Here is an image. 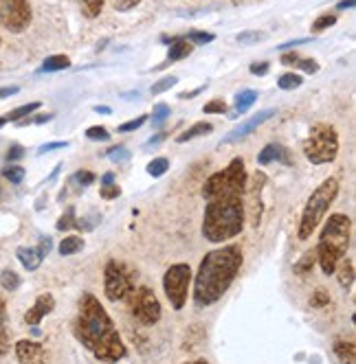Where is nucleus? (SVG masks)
<instances>
[{
	"label": "nucleus",
	"instance_id": "28",
	"mask_svg": "<svg viewBox=\"0 0 356 364\" xmlns=\"http://www.w3.org/2000/svg\"><path fill=\"white\" fill-rule=\"evenodd\" d=\"M314 261H316V253L314 250H308V253H304V257L299 261H297L292 270L297 274H308L312 270V266H314Z\"/></svg>",
	"mask_w": 356,
	"mask_h": 364
},
{
	"label": "nucleus",
	"instance_id": "18",
	"mask_svg": "<svg viewBox=\"0 0 356 364\" xmlns=\"http://www.w3.org/2000/svg\"><path fill=\"white\" fill-rule=\"evenodd\" d=\"M18 261L20 264H23L29 272H33V270H37L40 268V264H42V255H40V250L37 248H18Z\"/></svg>",
	"mask_w": 356,
	"mask_h": 364
},
{
	"label": "nucleus",
	"instance_id": "11",
	"mask_svg": "<svg viewBox=\"0 0 356 364\" xmlns=\"http://www.w3.org/2000/svg\"><path fill=\"white\" fill-rule=\"evenodd\" d=\"M266 185V176L260 171L255 174L253 180H247V189L244 195H249V215H251V224L257 226L260 224V217H262V189Z\"/></svg>",
	"mask_w": 356,
	"mask_h": 364
},
{
	"label": "nucleus",
	"instance_id": "43",
	"mask_svg": "<svg viewBox=\"0 0 356 364\" xmlns=\"http://www.w3.org/2000/svg\"><path fill=\"white\" fill-rule=\"evenodd\" d=\"M203 112H207V114H222V112H227V104H225L222 99H213V101H209V104H205Z\"/></svg>",
	"mask_w": 356,
	"mask_h": 364
},
{
	"label": "nucleus",
	"instance_id": "32",
	"mask_svg": "<svg viewBox=\"0 0 356 364\" xmlns=\"http://www.w3.org/2000/svg\"><path fill=\"white\" fill-rule=\"evenodd\" d=\"M3 176H5V180L11 182V185H20V182L25 180V169L20 165H9L3 169Z\"/></svg>",
	"mask_w": 356,
	"mask_h": 364
},
{
	"label": "nucleus",
	"instance_id": "57",
	"mask_svg": "<svg viewBox=\"0 0 356 364\" xmlns=\"http://www.w3.org/2000/svg\"><path fill=\"white\" fill-rule=\"evenodd\" d=\"M185 364H209V362L201 358V360H191V362H185Z\"/></svg>",
	"mask_w": 356,
	"mask_h": 364
},
{
	"label": "nucleus",
	"instance_id": "36",
	"mask_svg": "<svg viewBox=\"0 0 356 364\" xmlns=\"http://www.w3.org/2000/svg\"><path fill=\"white\" fill-rule=\"evenodd\" d=\"M292 66H299V68H302L304 73H308V75H314L316 71H319V64H316L312 57H299V55H297V59H295Z\"/></svg>",
	"mask_w": 356,
	"mask_h": 364
},
{
	"label": "nucleus",
	"instance_id": "12",
	"mask_svg": "<svg viewBox=\"0 0 356 364\" xmlns=\"http://www.w3.org/2000/svg\"><path fill=\"white\" fill-rule=\"evenodd\" d=\"M18 364H49V351L35 340H18L16 342Z\"/></svg>",
	"mask_w": 356,
	"mask_h": 364
},
{
	"label": "nucleus",
	"instance_id": "30",
	"mask_svg": "<svg viewBox=\"0 0 356 364\" xmlns=\"http://www.w3.org/2000/svg\"><path fill=\"white\" fill-rule=\"evenodd\" d=\"M167 169H170V160L167 158H154L152 163L148 165V174L152 178H161L163 174H167Z\"/></svg>",
	"mask_w": 356,
	"mask_h": 364
},
{
	"label": "nucleus",
	"instance_id": "9",
	"mask_svg": "<svg viewBox=\"0 0 356 364\" xmlns=\"http://www.w3.org/2000/svg\"><path fill=\"white\" fill-rule=\"evenodd\" d=\"M128 303H130L132 316L141 322V325L152 327L161 320V303H158L156 294L150 288L146 286L134 288V292L128 296Z\"/></svg>",
	"mask_w": 356,
	"mask_h": 364
},
{
	"label": "nucleus",
	"instance_id": "45",
	"mask_svg": "<svg viewBox=\"0 0 356 364\" xmlns=\"http://www.w3.org/2000/svg\"><path fill=\"white\" fill-rule=\"evenodd\" d=\"M146 121H148V116H136V119H132V121H128V123H121V126H119V132H134V130H138V128H141L143 123H146Z\"/></svg>",
	"mask_w": 356,
	"mask_h": 364
},
{
	"label": "nucleus",
	"instance_id": "40",
	"mask_svg": "<svg viewBox=\"0 0 356 364\" xmlns=\"http://www.w3.org/2000/svg\"><path fill=\"white\" fill-rule=\"evenodd\" d=\"M99 195H102L104 200H117L119 195H121V189L117 187V182H108V185L99 187Z\"/></svg>",
	"mask_w": 356,
	"mask_h": 364
},
{
	"label": "nucleus",
	"instance_id": "44",
	"mask_svg": "<svg viewBox=\"0 0 356 364\" xmlns=\"http://www.w3.org/2000/svg\"><path fill=\"white\" fill-rule=\"evenodd\" d=\"M260 40H264V33H260V31H244L237 35V42H242V44H255V42H260Z\"/></svg>",
	"mask_w": 356,
	"mask_h": 364
},
{
	"label": "nucleus",
	"instance_id": "4",
	"mask_svg": "<svg viewBox=\"0 0 356 364\" xmlns=\"http://www.w3.org/2000/svg\"><path fill=\"white\" fill-rule=\"evenodd\" d=\"M352 235V219L343 213H334L321 229L319 241H316V261L326 274H334L336 264L345 257Z\"/></svg>",
	"mask_w": 356,
	"mask_h": 364
},
{
	"label": "nucleus",
	"instance_id": "5",
	"mask_svg": "<svg viewBox=\"0 0 356 364\" xmlns=\"http://www.w3.org/2000/svg\"><path fill=\"white\" fill-rule=\"evenodd\" d=\"M336 193H339V180L336 178H328L324 180L319 187L312 191V195L308 198L302 219H299V229H297V237L302 241H306L310 235H314L316 226L321 224V219L326 217L328 209L332 207V202L336 200Z\"/></svg>",
	"mask_w": 356,
	"mask_h": 364
},
{
	"label": "nucleus",
	"instance_id": "21",
	"mask_svg": "<svg viewBox=\"0 0 356 364\" xmlns=\"http://www.w3.org/2000/svg\"><path fill=\"white\" fill-rule=\"evenodd\" d=\"M211 132H213V126H211V123H205V121H201V123H194L189 130H185V132L178 134L176 140H178V143H187V140H191V138L207 136V134H211Z\"/></svg>",
	"mask_w": 356,
	"mask_h": 364
},
{
	"label": "nucleus",
	"instance_id": "52",
	"mask_svg": "<svg viewBox=\"0 0 356 364\" xmlns=\"http://www.w3.org/2000/svg\"><path fill=\"white\" fill-rule=\"evenodd\" d=\"M20 88L18 86H7V88H0V99H5V97H11V95H16Z\"/></svg>",
	"mask_w": 356,
	"mask_h": 364
},
{
	"label": "nucleus",
	"instance_id": "3",
	"mask_svg": "<svg viewBox=\"0 0 356 364\" xmlns=\"http://www.w3.org/2000/svg\"><path fill=\"white\" fill-rule=\"evenodd\" d=\"M244 264L242 248L229 244L222 248L209 250L196 272L194 281V303L198 308H211L213 303L220 301L231 283L235 281L237 272H240Z\"/></svg>",
	"mask_w": 356,
	"mask_h": 364
},
{
	"label": "nucleus",
	"instance_id": "13",
	"mask_svg": "<svg viewBox=\"0 0 356 364\" xmlns=\"http://www.w3.org/2000/svg\"><path fill=\"white\" fill-rule=\"evenodd\" d=\"M55 310V298H53V294H40L37 298H35V303H33V308L31 310H27V314H25V322L27 325H31V327H35V325H40V322L44 320V316L47 314H51Z\"/></svg>",
	"mask_w": 356,
	"mask_h": 364
},
{
	"label": "nucleus",
	"instance_id": "39",
	"mask_svg": "<svg viewBox=\"0 0 356 364\" xmlns=\"http://www.w3.org/2000/svg\"><path fill=\"white\" fill-rule=\"evenodd\" d=\"M328 303H330V294H328V290H324V288L314 290V294L310 296V305H312V308H326Z\"/></svg>",
	"mask_w": 356,
	"mask_h": 364
},
{
	"label": "nucleus",
	"instance_id": "16",
	"mask_svg": "<svg viewBox=\"0 0 356 364\" xmlns=\"http://www.w3.org/2000/svg\"><path fill=\"white\" fill-rule=\"evenodd\" d=\"M275 160H280L284 165H292V160L286 154V147H282V145H266L260 152V156H257V163L260 165H268V163H275Z\"/></svg>",
	"mask_w": 356,
	"mask_h": 364
},
{
	"label": "nucleus",
	"instance_id": "51",
	"mask_svg": "<svg viewBox=\"0 0 356 364\" xmlns=\"http://www.w3.org/2000/svg\"><path fill=\"white\" fill-rule=\"evenodd\" d=\"M205 90V86H201V88H196V90H189V92H181L178 95V99H194V97H198Z\"/></svg>",
	"mask_w": 356,
	"mask_h": 364
},
{
	"label": "nucleus",
	"instance_id": "1",
	"mask_svg": "<svg viewBox=\"0 0 356 364\" xmlns=\"http://www.w3.org/2000/svg\"><path fill=\"white\" fill-rule=\"evenodd\" d=\"M247 169L242 158H233L231 163L207 178L203 185V195L207 200L203 217V237L211 244H222L237 237L244 229V189Z\"/></svg>",
	"mask_w": 356,
	"mask_h": 364
},
{
	"label": "nucleus",
	"instance_id": "22",
	"mask_svg": "<svg viewBox=\"0 0 356 364\" xmlns=\"http://www.w3.org/2000/svg\"><path fill=\"white\" fill-rule=\"evenodd\" d=\"M71 68V57L69 55H51L44 59V64L40 66L42 73H57V71H66Z\"/></svg>",
	"mask_w": 356,
	"mask_h": 364
},
{
	"label": "nucleus",
	"instance_id": "54",
	"mask_svg": "<svg viewBox=\"0 0 356 364\" xmlns=\"http://www.w3.org/2000/svg\"><path fill=\"white\" fill-rule=\"evenodd\" d=\"M354 7V0H343V3H339V5H336V9H352Z\"/></svg>",
	"mask_w": 356,
	"mask_h": 364
},
{
	"label": "nucleus",
	"instance_id": "49",
	"mask_svg": "<svg viewBox=\"0 0 356 364\" xmlns=\"http://www.w3.org/2000/svg\"><path fill=\"white\" fill-rule=\"evenodd\" d=\"M51 246H53V241H51V237H42L40 239V244H37V250H40V255H49V250H51Z\"/></svg>",
	"mask_w": 356,
	"mask_h": 364
},
{
	"label": "nucleus",
	"instance_id": "37",
	"mask_svg": "<svg viewBox=\"0 0 356 364\" xmlns=\"http://www.w3.org/2000/svg\"><path fill=\"white\" fill-rule=\"evenodd\" d=\"M167 116H170V106L167 104H156L154 106V114H152V126L158 128Z\"/></svg>",
	"mask_w": 356,
	"mask_h": 364
},
{
	"label": "nucleus",
	"instance_id": "33",
	"mask_svg": "<svg viewBox=\"0 0 356 364\" xmlns=\"http://www.w3.org/2000/svg\"><path fill=\"white\" fill-rule=\"evenodd\" d=\"M176 84H178V77L170 75V77H163V79H158L156 84H152L150 92H152V95H161V92H165V90L174 88Z\"/></svg>",
	"mask_w": 356,
	"mask_h": 364
},
{
	"label": "nucleus",
	"instance_id": "34",
	"mask_svg": "<svg viewBox=\"0 0 356 364\" xmlns=\"http://www.w3.org/2000/svg\"><path fill=\"white\" fill-rule=\"evenodd\" d=\"M336 23V16L334 13H324V16H319L312 23V31L314 33H321V31H326V29H330L332 25Z\"/></svg>",
	"mask_w": 356,
	"mask_h": 364
},
{
	"label": "nucleus",
	"instance_id": "25",
	"mask_svg": "<svg viewBox=\"0 0 356 364\" xmlns=\"http://www.w3.org/2000/svg\"><path fill=\"white\" fill-rule=\"evenodd\" d=\"M302 84H304V77L299 73H284L280 79H277V86H280L282 90H295Z\"/></svg>",
	"mask_w": 356,
	"mask_h": 364
},
{
	"label": "nucleus",
	"instance_id": "55",
	"mask_svg": "<svg viewBox=\"0 0 356 364\" xmlns=\"http://www.w3.org/2000/svg\"><path fill=\"white\" fill-rule=\"evenodd\" d=\"M163 138H165V134H158V136L150 138V140H148V147H152V145H156V143H161Z\"/></svg>",
	"mask_w": 356,
	"mask_h": 364
},
{
	"label": "nucleus",
	"instance_id": "14",
	"mask_svg": "<svg viewBox=\"0 0 356 364\" xmlns=\"http://www.w3.org/2000/svg\"><path fill=\"white\" fill-rule=\"evenodd\" d=\"M271 116H275V110H264V112H257L253 119H249L247 123H242L240 128H235L231 134H227L225 136V140L222 143H235V140H240V138H244V136H249L255 128H260L264 121H268Z\"/></svg>",
	"mask_w": 356,
	"mask_h": 364
},
{
	"label": "nucleus",
	"instance_id": "2",
	"mask_svg": "<svg viewBox=\"0 0 356 364\" xmlns=\"http://www.w3.org/2000/svg\"><path fill=\"white\" fill-rule=\"evenodd\" d=\"M73 334L97 360L106 364L124 360L128 353L112 318L95 294H84L79 301L77 316L73 320Z\"/></svg>",
	"mask_w": 356,
	"mask_h": 364
},
{
	"label": "nucleus",
	"instance_id": "31",
	"mask_svg": "<svg viewBox=\"0 0 356 364\" xmlns=\"http://www.w3.org/2000/svg\"><path fill=\"white\" fill-rule=\"evenodd\" d=\"M0 286H3L5 290L13 292L20 288V277L13 272V270H3V274H0Z\"/></svg>",
	"mask_w": 356,
	"mask_h": 364
},
{
	"label": "nucleus",
	"instance_id": "59",
	"mask_svg": "<svg viewBox=\"0 0 356 364\" xmlns=\"http://www.w3.org/2000/svg\"><path fill=\"white\" fill-rule=\"evenodd\" d=\"M0 44H3V40H0Z\"/></svg>",
	"mask_w": 356,
	"mask_h": 364
},
{
	"label": "nucleus",
	"instance_id": "48",
	"mask_svg": "<svg viewBox=\"0 0 356 364\" xmlns=\"http://www.w3.org/2000/svg\"><path fill=\"white\" fill-rule=\"evenodd\" d=\"M268 68H271V64L268 62H262V64H251V73L253 75H257V77H262V75H266L268 73Z\"/></svg>",
	"mask_w": 356,
	"mask_h": 364
},
{
	"label": "nucleus",
	"instance_id": "56",
	"mask_svg": "<svg viewBox=\"0 0 356 364\" xmlns=\"http://www.w3.org/2000/svg\"><path fill=\"white\" fill-rule=\"evenodd\" d=\"M95 112H99V114H110V108H106V106H97Z\"/></svg>",
	"mask_w": 356,
	"mask_h": 364
},
{
	"label": "nucleus",
	"instance_id": "26",
	"mask_svg": "<svg viewBox=\"0 0 356 364\" xmlns=\"http://www.w3.org/2000/svg\"><path fill=\"white\" fill-rule=\"evenodd\" d=\"M40 101H31V104H25V106H20V108H16V110H11L5 119L7 121H23L25 116H29L31 112H35V110H40Z\"/></svg>",
	"mask_w": 356,
	"mask_h": 364
},
{
	"label": "nucleus",
	"instance_id": "17",
	"mask_svg": "<svg viewBox=\"0 0 356 364\" xmlns=\"http://www.w3.org/2000/svg\"><path fill=\"white\" fill-rule=\"evenodd\" d=\"M336 279H339L341 288L350 290L354 286V261L350 257H343L339 264H336V270H334Z\"/></svg>",
	"mask_w": 356,
	"mask_h": 364
},
{
	"label": "nucleus",
	"instance_id": "20",
	"mask_svg": "<svg viewBox=\"0 0 356 364\" xmlns=\"http://www.w3.org/2000/svg\"><path fill=\"white\" fill-rule=\"evenodd\" d=\"M334 353L343 364H354V358H356L354 340H336L334 342Z\"/></svg>",
	"mask_w": 356,
	"mask_h": 364
},
{
	"label": "nucleus",
	"instance_id": "47",
	"mask_svg": "<svg viewBox=\"0 0 356 364\" xmlns=\"http://www.w3.org/2000/svg\"><path fill=\"white\" fill-rule=\"evenodd\" d=\"M59 147H69V143H66V140H55V143H47V145H42V147L37 150V154L42 156V154L53 152V150H59Z\"/></svg>",
	"mask_w": 356,
	"mask_h": 364
},
{
	"label": "nucleus",
	"instance_id": "53",
	"mask_svg": "<svg viewBox=\"0 0 356 364\" xmlns=\"http://www.w3.org/2000/svg\"><path fill=\"white\" fill-rule=\"evenodd\" d=\"M51 119H53V114H40L33 119V123H47V121H51Z\"/></svg>",
	"mask_w": 356,
	"mask_h": 364
},
{
	"label": "nucleus",
	"instance_id": "27",
	"mask_svg": "<svg viewBox=\"0 0 356 364\" xmlns=\"http://www.w3.org/2000/svg\"><path fill=\"white\" fill-rule=\"evenodd\" d=\"M71 229H82L79 222L75 219V207H69L66 213L57 219V231H71Z\"/></svg>",
	"mask_w": 356,
	"mask_h": 364
},
{
	"label": "nucleus",
	"instance_id": "23",
	"mask_svg": "<svg viewBox=\"0 0 356 364\" xmlns=\"http://www.w3.org/2000/svg\"><path fill=\"white\" fill-rule=\"evenodd\" d=\"M257 101V92L255 90H242L235 95V112L231 116H237V114H244L253 104Z\"/></svg>",
	"mask_w": 356,
	"mask_h": 364
},
{
	"label": "nucleus",
	"instance_id": "42",
	"mask_svg": "<svg viewBox=\"0 0 356 364\" xmlns=\"http://www.w3.org/2000/svg\"><path fill=\"white\" fill-rule=\"evenodd\" d=\"M86 136H88L90 140H108V138H110V132H108L104 126H93V128L86 130Z\"/></svg>",
	"mask_w": 356,
	"mask_h": 364
},
{
	"label": "nucleus",
	"instance_id": "35",
	"mask_svg": "<svg viewBox=\"0 0 356 364\" xmlns=\"http://www.w3.org/2000/svg\"><path fill=\"white\" fill-rule=\"evenodd\" d=\"M185 40H187V42H194V44H209L215 40V35L209 33V31H189Z\"/></svg>",
	"mask_w": 356,
	"mask_h": 364
},
{
	"label": "nucleus",
	"instance_id": "15",
	"mask_svg": "<svg viewBox=\"0 0 356 364\" xmlns=\"http://www.w3.org/2000/svg\"><path fill=\"white\" fill-rule=\"evenodd\" d=\"M11 347L9 338V314H7V303L0 296V358H5Z\"/></svg>",
	"mask_w": 356,
	"mask_h": 364
},
{
	"label": "nucleus",
	"instance_id": "50",
	"mask_svg": "<svg viewBox=\"0 0 356 364\" xmlns=\"http://www.w3.org/2000/svg\"><path fill=\"white\" fill-rule=\"evenodd\" d=\"M25 156V150L23 147H20V145H13L9 152H7V160H9V163H13V160H18V158H23Z\"/></svg>",
	"mask_w": 356,
	"mask_h": 364
},
{
	"label": "nucleus",
	"instance_id": "29",
	"mask_svg": "<svg viewBox=\"0 0 356 364\" xmlns=\"http://www.w3.org/2000/svg\"><path fill=\"white\" fill-rule=\"evenodd\" d=\"M79 3H82V11L86 18H97L99 13H102L106 0H79Z\"/></svg>",
	"mask_w": 356,
	"mask_h": 364
},
{
	"label": "nucleus",
	"instance_id": "6",
	"mask_svg": "<svg viewBox=\"0 0 356 364\" xmlns=\"http://www.w3.org/2000/svg\"><path fill=\"white\" fill-rule=\"evenodd\" d=\"M304 154L312 165H328L339 154V134L328 123H316L310 128L304 143Z\"/></svg>",
	"mask_w": 356,
	"mask_h": 364
},
{
	"label": "nucleus",
	"instance_id": "38",
	"mask_svg": "<svg viewBox=\"0 0 356 364\" xmlns=\"http://www.w3.org/2000/svg\"><path fill=\"white\" fill-rule=\"evenodd\" d=\"M108 158L112 160V163L121 165V163H128V160H130V152L126 147H121V145H117V147H112L108 152Z\"/></svg>",
	"mask_w": 356,
	"mask_h": 364
},
{
	"label": "nucleus",
	"instance_id": "24",
	"mask_svg": "<svg viewBox=\"0 0 356 364\" xmlns=\"http://www.w3.org/2000/svg\"><path fill=\"white\" fill-rule=\"evenodd\" d=\"M82 248H84V239L77 237V235H69V237H64L62 241H59V255H62V257H71V255L79 253Z\"/></svg>",
	"mask_w": 356,
	"mask_h": 364
},
{
	"label": "nucleus",
	"instance_id": "58",
	"mask_svg": "<svg viewBox=\"0 0 356 364\" xmlns=\"http://www.w3.org/2000/svg\"><path fill=\"white\" fill-rule=\"evenodd\" d=\"M5 123H7V119H5V116H0V128H3Z\"/></svg>",
	"mask_w": 356,
	"mask_h": 364
},
{
	"label": "nucleus",
	"instance_id": "8",
	"mask_svg": "<svg viewBox=\"0 0 356 364\" xmlns=\"http://www.w3.org/2000/svg\"><path fill=\"white\" fill-rule=\"evenodd\" d=\"M191 283V268L187 264H174L163 277V290L170 301V305L178 312L185 308L187 292Z\"/></svg>",
	"mask_w": 356,
	"mask_h": 364
},
{
	"label": "nucleus",
	"instance_id": "10",
	"mask_svg": "<svg viewBox=\"0 0 356 364\" xmlns=\"http://www.w3.org/2000/svg\"><path fill=\"white\" fill-rule=\"evenodd\" d=\"M29 0H0V25L11 33H23L31 25Z\"/></svg>",
	"mask_w": 356,
	"mask_h": 364
},
{
	"label": "nucleus",
	"instance_id": "19",
	"mask_svg": "<svg viewBox=\"0 0 356 364\" xmlns=\"http://www.w3.org/2000/svg\"><path fill=\"white\" fill-rule=\"evenodd\" d=\"M189 55H191V42H187V40H174L167 53V64L181 62V59H187Z\"/></svg>",
	"mask_w": 356,
	"mask_h": 364
},
{
	"label": "nucleus",
	"instance_id": "41",
	"mask_svg": "<svg viewBox=\"0 0 356 364\" xmlns=\"http://www.w3.org/2000/svg\"><path fill=\"white\" fill-rule=\"evenodd\" d=\"M71 182H77V185H82V187H90L93 182H95V174H93V171L82 169V171H77V174L71 178Z\"/></svg>",
	"mask_w": 356,
	"mask_h": 364
},
{
	"label": "nucleus",
	"instance_id": "7",
	"mask_svg": "<svg viewBox=\"0 0 356 364\" xmlns=\"http://www.w3.org/2000/svg\"><path fill=\"white\" fill-rule=\"evenodd\" d=\"M134 270L128 268L124 261L108 259L104 266V292L108 301H128V296L134 292Z\"/></svg>",
	"mask_w": 356,
	"mask_h": 364
},
{
	"label": "nucleus",
	"instance_id": "46",
	"mask_svg": "<svg viewBox=\"0 0 356 364\" xmlns=\"http://www.w3.org/2000/svg\"><path fill=\"white\" fill-rule=\"evenodd\" d=\"M138 5H141V0H117V3H114V9L121 11V13H126V11H132V9L138 7Z\"/></svg>",
	"mask_w": 356,
	"mask_h": 364
}]
</instances>
